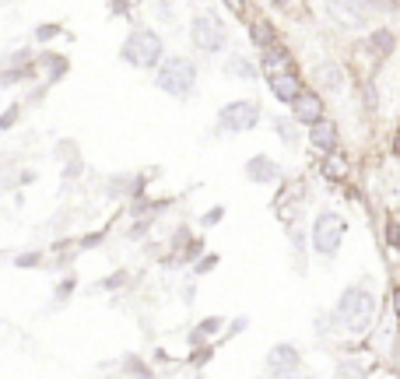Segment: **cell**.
<instances>
[{"label": "cell", "mask_w": 400, "mask_h": 379, "mask_svg": "<svg viewBox=\"0 0 400 379\" xmlns=\"http://www.w3.org/2000/svg\"><path fill=\"white\" fill-rule=\"evenodd\" d=\"M313 81H316L323 91H340V88H345V71H340L337 64H316Z\"/></svg>", "instance_id": "cell-12"}, {"label": "cell", "mask_w": 400, "mask_h": 379, "mask_svg": "<svg viewBox=\"0 0 400 379\" xmlns=\"http://www.w3.org/2000/svg\"><path fill=\"white\" fill-rule=\"evenodd\" d=\"M270 95L277 98V102H295L299 95H302V85H299V78H295V71H284V74H274L270 78Z\"/></svg>", "instance_id": "cell-9"}, {"label": "cell", "mask_w": 400, "mask_h": 379, "mask_svg": "<svg viewBox=\"0 0 400 379\" xmlns=\"http://www.w3.org/2000/svg\"><path fill=\"white\" fill-rule=\"evenodd\" d=\"M333 316H337V323H340V330L365 334V330L372 327V319H376V299H372L365 288H348L345 295H340Z\"/></svg>", "instance_id": "cell-1"}, {"label": "cell", "mask_w": 400, "mask_h": 379, "mask_svg": "<svg viewBox=\"0 0 400 379\" xmlns=\"http://www.w3.org/2000/svg\"><path fill=\"white\" fill-rule=\"evenodd\" d=\"M256 123H260V105L250 102V98L228 102V105H221V113H218V130H225V134H246Z\"/></svg>", "instance_id": "cell-5"}, {"label": "cell", "mask_w": 400, "mask_h": 379, "mask_svg": "<svg viewBox=\"0 0 400 379\" xmlns=\"http://www.w3.org/2000/svg\"><path fill=\"white\" fill-rule=\"evenodd\" d=\"M39 263H42V253H39V249L18 253V256H15V267H39Z\"/></svg>", "instance_id": "cell-25"}, {"label": "cell", "mask_w": 400, "mask_h": 379, "mask_svg": "<svg viewBox=\"0 0 400 379\" xmlns=\"http://www.w3.org/2000/svg\"><path fill=\"white\" fill-rule=\"evenodd\" d=\"M74 285H78V278H74V274H67V278H64L60 285H56V295H53V302H56V306H64V302L71 299V292H74Z\"/></svg>", "instance_id": "cell-23"}, {"label": "cell", "mask_w": 400, "mask_h": 379, "mask_svg": "<svg viewBox=\"0 0 400 379\" xmlns=\"http://www.w3.org/2000/svg\"><path fill=\"white\" fill-rule=\"evenodd\" d=\"M274 130H277V137H281L284 144H288V148L299 141V127H295L292 120H284V116H281V120H274Z\"/></svg>", "instance_id": "cell-21"}, {"label": "cell", "mask_w": 400, "mask_h": 379, "mask_svg": "<svg viewBox=\"0 0 400 379\" xmlns=\"http://www.w3.org/2000/svg\"><path fill=\"white\" fill-rule=\"evenodd\" d=\"M228 4V11H236V15H243V8H246V0H225Z\"/></svg>", "instance_id": "cell-33"}, {"label": "cell", "mask_w": 400, "mask_h": 379, "mask_svg": "<svg viewBox=\"0 0 400 379\" xmlns=\"http://www.w3.org/2000/svg\"><path fill=\"white\" fill-rule=\"evenodd\" d=\"M39 67L46 71V81H49V85H53V81H64V74L71 71L67 57H56V53H42V57H39Z\"/></svg>", "instance_id": "cell-15"}, {"label": "cell", "mask_w": 400, "mask_h": 379, "mask_svg": "<svg viewBox=\"0 0 400 379\" xmlns=\"http://www.w3.org/2000/svg\"><path fill=\"white\" fill-rule=\"evenodd\" d=\"M393 155L400 158V130H397V137H393Z\"/></svg>", "instance_id": "cell-35"}, {"label": "cell", "mask_w": 400, "mask_h": 379, "mask_svg": "<svg viewBox=\"0 0 400 379\" xmlns=\"http://www.w3.org/2000/svg\"><path fill=\"white\" fill-rule=\"evenodd\" d=\"M221 218H225V207H211V211L204 214V218H200V225H207V229H211V225H218Z\"/></svg>", "instance_id": "cell-29"}, {"label": "cell", "mask_w": 400, "mask_h": 379, "mask_svg": "<svg viewBox=\"0 0 400 379\" xmlns=\"http://www.w3.org/2000/svg\"><path fill=\"white\" fill-rule=\"evenodd\" d=\"M200 253H204V243H200V239H190V243H186V249L180 253V263H190V260H197Z\"/></svg>", "instance_id": "cell-24"}, {"label": "cell", "mask_w": 400, "mask_h": 379, "mask_svg": "<svg viewBox=\"0 0 400 379\" xmlns=\"http://www.w3.org/2000/svg\"><path fill=\"white\" fill-rule=\"evenodd\" d=\"M35 78V67H0V88H15L21 81H32Z\"/></svg>", "instance_id": "cell-17"}, {"label": "cell", "mask_w": 400, "mask_h": 379, "mask_svg": "<svg viewBox=\"0 0 400 379\" xmlns=\"http://www.w3.org/2000/svg\"><path fill=\"white\" fill-rule=\"evenodd\" d=\"M127 369H130V376H134V379H151V372H148L141 362H134V358L127 362Z\"/></svg>", "instance_id": "cell-31"}, {"label": "cell", "mask_w": 400, "mask_h": 379, "mask_svg": "<svg viewBox=\"0 0 400 379\" xmlns=\"http://www.w3.org/2000/svg\"><path fill=\"white\" fill-rule=\"evenodd\" d=\"M250 35H253V42H256L260 49H270V46H274V25L263 21V18L250 25Z\"/></svg>", "instance_id": "cell-19"}, {"label": "cell", "mask_w": 400, "mask_h": 379, "mask_svg": "<svg viewBox=\"0 0 400 379\" xmlns=\"http://www.w3.org/2000/svg\"><path fill=\"white\" fill-rule=\"evenodd\" d=\"M284 71H292V53L281 49V46L263 49V74L274 78V74H284Z\"/></svg>", "instance_id": "cell-13"}, {"label": "cell", "mask_w": 400, "mask_h": 379, "mask_svg": "<svg viewBox=\"0 0 400 379\" xmlns=\"http://www.w3.org/2000/svg\"><path fill=\"white\" fill-rule=\"evenodd\" d=\"M393 306H397V312H400V292H397V295H393Z\"/></svg>", "instance_id": "cell-36"}, {"label": "cell", "mask_w": 400, "mask_h": 379, "mask_svg": "<svg viewBox=\"0 0 400 379\" xmlns=\"http://www.w3.org/2000/svg\"><path fill=\"white\" fill-rule=\"evenodd\" d=\"M21 113H25V102H15V105H8V109L0 113V134L15 130V127H18V120H21Z\"/></svg>", "instance_id": "cell-20"}, {"label": "cell", "mask_w": 400, "mask_h": 379, "mask_svg": "<svg viewBox=\"0 0 400 379\" xmlns=\"http://www.w3.org/2000/svg\"><path fill=\"white\" fill-rule=\"evenodd\" d=\"M214 263H218V256H204V260H200V263L193 267V274H207V270H211Z\"/></svg>", "instance_id": "cell-32"}, {"label": "cell", "mask_w": 400, "mask_h": 379, "mask_svg": "<svg viewBox=\"0 0 400 379\" xmlns=\"http://www.w3.org/2000/svg\"><path fill=\"white\" fill-rule=\"evenodd\" d=\"M109 11H112V15H123V11H127V0H112Z\"/></svg>", "instance_id": "cell-34"}, {"label": "cell", "mask_w": 400, "mask_h": 379, "mask_svg": "<svg viewBox=\"0 0 400 379\" xmlns=\"http://www.w3.org/2000/svg\"><path fill=\"white\" fill-rule=\"evenodd\" d=\"M190 39H193V46L200 49V53H221L225 49V25L214 18V15H197L193 21H190Z\"/></svg>", "instance_id": "cell-6"}, {"label": "cell", "mask_w": 400, "mask_h": 379, "mask_svg": "<svg viewBox=\"0 0 400 379\" xmlns=\"http://www.w3.org/2000/svg\"><path fill=\"white\" fill-rule=\"evenodd\" d=\"M292 105H295V120H299V123H309V127H313V123L323 120V102H320V95H313V91H302Z\"/></svg>", "instance_id": "cell-10"}, {"label": "cell", "mask_w": 400, "mask_h": 379, "mask_svg": "<svg viewBox=\"0 0 400 379\" xmlns=\"http://www.w3.org/2000/svg\"><path fill=\"white\" fill-rule=\"evenodd\" d=\"M246 176H250L253 183H274V179L281 176V169H277V161H270L267 155H256V158L246 161Z\"/></svg>", "instance_id": "cell-11"}, {"label": "cell", "mask_w": 400, "mask_h": 379, "mask_svg": "<svg viewBox=\"0 0 400 379\" xmlns=\"http://www.w3.org/2000/svg\"><path fill=\"white\" fill-rule=\"evenodd\" d=\"M309 141H313V148H320V151H333V148H337V123H330V120L313 123Z\"/></svg>", "instance_id": "cell-14"}, {"label": "cell", "mask_w": 400, "mask_h": 379, "mask_svg": "<svg viewBox=\"0 0 400 379\" xmlns=\"http://www.w3.org/2000/svg\"><path fill=\"white\" fill-rule=\"evenodd\" d=\"M225 74H232V78H239V81H253V78H256V67H253L246 57H239V53H236V57L225 60Z\"/></svg>", "instance_id": "cell-16"}, {"label": "cell", "mask_w": 400, "mask_h": 379, "mask_svg": "<svg viewBox=\"0 0 400 379\" xmlns=\"http://www.w3.org/2000/svg\"><path fill=\"white\" fill-rule=\"evenodd\" d=\"M162 53H165V46H162L158 32H151V28H137V32L127 35V42H123V49H120V57H123L130 67L148 71V67H158V64H162Z\"/></svg>", "instance_id": "cell-2"}, {"label": "cell", "mask_w": 400, "mask_h": 379, "mask_svg": "<svg viewBox=\"0 0 400 379\" xmlns=\"http://www.w3.org/2000/svg\"><path fill=\"white\" fill-rule=\"evenodd\" d=\"M155 85L173 95V98H186L197 85V67L186 60V57H168L158 64V74H155Z\"/></svg>", "instance_id": "cell-3"}, {"label": "cell", "mask_w": 400, "mask_h": 379, "mask_svg": "<svg viewBox=\"0 0 400 379\" xmlns=\"http://www.w3.org/2000/svg\"><path fill=\"white\" fill-rule=\"evenodd\" d=\"M330 15L345 25V28H362L369 21L365 0H330Z\"/></svg>", "instance_id": "cell-8"}, {"label": "cell", "mask_w": 400, "mask_h": 379, "mask_svg": "<svg viewBox=\"0 0 400 379\" xmlns=\"http://www.w3.org/2000/svg\"><path fill=\"white\" fill-rule=\"evenodd\" d=\"M345 232H348V222L333 211H323L313 222V249L320 256H333L340 249V243H345Z\"/></svg>", "instance_id": "cell-4"}, {"label": "cell", "mask_w": 400, "mask_h": 379, "mask_svg": "<svg viewBox=\"0 0 400 379\" xmlns=\"http://www.w3.org/2000/svg\"><path fill=\"white\" fill-rule=\"evenodd\" d=\"M56 35H60V25H39V28H35V39H39V42H49V39H56Z\"/></svg>", "instance_id": "cell-28"}, {"label": "cell", "mask_w": 400, "mask_h": 379, "mask_svg": "<svg viewBox=\"0 0 400 379\" xmlns=\"http://www.w3.org/2000/svg\"><path fill=\"white\" fill-rule=\"evenodd\" d=\"M120 285H127V270H116L112 278H102V281H98V288H105V292H109V288H120Z\"/></svg>", "instance_id": "cell-27"}, {"label": "cell", "mask_w": 400, "mask_h": 379, "mask_svg": "<svg viewBox=\"0 0 400 379\" xmlns=\"http://www.w3.org/2000/svg\"><path fill=\"white\" fill-rule=\"evenodd\" d=\"M323 176H327V179H345V176H348V166H345L340 158H327V161H323Z\"/></svg>", "instance_id": "cell-22"}, {"label": "cell", "mask_w": 400, "mask_h": 379, "mask_svg": "<svg viewBox=\"0 0 400 379\" xmlns=\"http://www.w3.org/2000/svg\"><path fill=\"white\" fill-rule=\"evenodd\" d=\"M299 365H302V358H299V348H292V344H277L267 355V376H274V379H288L292 372H299Z\"/></svg>", "instance_id": "cell-7"}, {"label": "cell", "mask_w": 400, "mask_h": 379, "mask_svg": "<svg viewBox=\"0 0 400 379\" xmlns=\"http://www.w3.org/2000/svg\"><path fill=\"white\" fill-rule=\"evenodd\" d=\"M372 49L390 53V49H393V35H390V32H376V35H372Z\"/></svg>", "instance_id": "cell-26"}, {"label": "cell", "mask_w": 400, "mask_h": 379, "mask_svg": "<svg viewBox=\"0 0 400 379\" xmlns=\"http://www.w3.org/2000/svg\"><path fill=\"white\" fill-rule=\"evenodd\" d=\"M218 330H221V316H207V319H200L197 327H193V334H190V344H200V341L214 337Z\"/></svg>", "instance_id": "cell-18"}, {"label": "cell", "mask_w": 400, "mask_h": 379, "mask_svg": "<svg viewBox=\"0 0 400 379\" xmlns=\"http://www.w3.org/2000/svg\"><path fill=\"white\" fill-rule=\"evenodd\" d=\"M386 243H390L393 249H400V222H390V225H386Z\"/></svg>", "instance_id": "cell-30"}]
</instances>
